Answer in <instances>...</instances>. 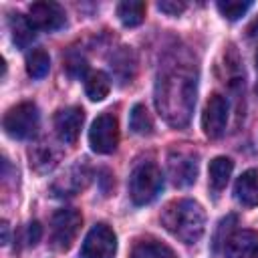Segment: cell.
<instances>
[{"label": "cell", "mask_w": 258, "mask_h": 258, "mask_svg": "<svg viewBox=\"0 0 258 258\" xmlns=\"http://www.w3.org/2000/svg\"><path fill=\"white\" fill-rule=\"evenodd\" d=\"M28 20H30V24L36 30L52 32V30H58V28L64 26L67 14H64V10H62L60 4L42 0V2L30 4V8H28Z\"/></svg>", "instance_id": "obj_10"}, {"label": "cell", "mask_w": 258, "mask_h": 258, "mask_svg": "<svg viewBox=\"0 0 258 258\" xmlns=\"http://www.w3.org/2000/svg\"><path fill=\"white\" fill-rule=\"evenodd\" d=\"M119 143V125L111 113H101L89 129V145L95 153H113Z\"/></svg>", "instance_id": "obj_7"}, {"label": "cell", "mask_w": 258, "mask_h": 258, "mask_svg": "<svg viewBox=\"0 0 258 258\" xmlns=\"http://www.w3.org/2000/svg\"><path fill=\"white\" fill-rule=\"evenodd\" d=\"M155 105L171 127H185L196 105V73L187 64H169L157 79Z\"/></svg>", "instance_id": "obj_1"}, {"label": "cell", "mask_w": 258, "mask_h": 258, "mask_svg": "<svg viewBox=\"0 0 258 258\" xmlns=\"http://www.w3.org/2000/svg\"><path fill=\"white\" fill-rule=\"evenodd\" d=\"M111 91V81L103 71H95L85 81V93L91 101H103Z\"/></svg>", "instance_id": "obj_18"}, {"label": "cell", "mask_w": 258, "mask_h": 258, "mask_svg": "<svg viewBox=\"0 0 258 258\" xmlns=\"http://www.w3.org/2000/svg\"><path fill=\"white\" fill-rule=\"evenodd\" d=\"M234 196L242 206H258V169H248L236 179Z\"/></svg>", "instance_id": "obj_14"}, {"label": "cell", "mask_w": 258, "mask_h": 258, "mask_svg": "<svg viewBox=\"0 0 258 258\" xmlns=\"http://www.w3.org/2000/svg\"><path fill=\"white\" fill-rule=\"evenodd\" d=\"M252 8V2L248 0H220L218 2V10L224 18L228 20H238L242 18L248 10Z\"/></svg>", "instance_id": "obj_23"}, {"label": "cell", "mask_w": 258, "mask_h": 258, "mask_svg": "<svg viewBox=\"0 0 258 258\" xmlns=\"http://www.w3.org/2000/svg\"><path fill=\"white\" fill-rule=\"evenodd\" d=\"M258 234L252 230H238L224 242V258H256Z\"/></svg>", "instance_id": "obj_13"}, {"label": "cell", "mask_w": 258, "mask_h": 258, "mask_svg": "<svg viewBox=\"0 0 258 258\" xmlns=\"http://www.w3.org/2000/svg\"><path fill=\"white\" fill-rule=\"evenodd\" d=\"M256 71H258V52H256Z\"/></svg>", "instance_id": "obj_28"}, {"label": "cell", "mask_w": 258, "mask_h": 258, "mask_svg": "<svg viewBox=\"0 0 258 258\" xmlns=\"http://www.w3.org/2000/svg\"><path fill=\"white\" fill-rule=\"evenodd\" d=\"M2 244H8V224L2 222Z\"/></svg>", "instance_id": "obj_27"}, {"label": "cell", "mask_w": 258, "mask_h": 258, "mask_svg": "<svg viewBox=\"0 0 258 258\" xmlns=\"http://www.w3.org/2000/svg\"><path fill=\"white\" fill-rule=\"evenodd\" d=\"M232 171H234V161H232L230 157H224V155L214 157V159L210 161V167H208L210 187H212L214 191L224 189L226 183H228V179H230V175H232Z\"/></svg>", "instance_id": "obj_15"}, {"label": "cell", "mask_w": 258, "mask_h": 258, "mask_svg": "<svg viewBox=\"0 0 258 258\" xmlns=\"http://www.w3.org/2000/svg\"><path fill=\"white\" fill-rule=\"evenodd\" d=\"M117 252V236L107 224H95L83 240L79 258H113Z\"/></svg>", "instance_id": "obj_6"}, {"label": "cell", "mask_w": 258, "mask_h": 258, "mask_svg": "<svg viewBox=\"0 0 258 258\" xmlns=\"http://www.w3.org/2000/svg\"><path fill=\"white\" fill-rule=\"evenodd\" d=\"M83 216L75 208H62L56 210L50 220V244L54 250H69L81 230Z\"/></svg>", "instance_id": "obj_5"}, {"label": "cell", "mask_w": 258, "mask_h": 258, "mask_svg": "<svg viewBox=\"0 0 258 258\" xmlns=\"http://www.w3.org/2000/svg\"><path fill=\"white\" fill-rule=\"evenodd\" d=\"M157 8L169 16H179L183 10H185V4L183 2H177V0H161L157 4Z\"/></svg>", "instance_id": "obj_24"}, {"label": "cell", "mask_w": 258, "mask_h": 258, "mask_svg": "<svg viewBox=\"0 0 258 258\" xmlns=\"http://www.w3.org/2000/svg\"><path fill=\"white\" fill-rule=\"evenodd\" d=\"M198 153L189 149H173L167 155V173L177 187H187L198 177Z\"/></svg>", "instance_id": "obj_8"}, {"label": "cell", "mask_w": 258, "mask_h": 258, "mask_svg": "<svg viewBox=\"0 0 258 258\" xmlns=\"http://www.w3.org/2000/svg\"><path fill=\"white\" fill-rule=\"evenodd\" d=\"M129 127L137 135H149L153 131V121H151V115L145 109V105H141V103L133 105L131 115H129Z\"/></svg>", "instance_id": "obj_22"}, {"label": "cell", "mask_w": 258, "mask_h": 258, "mask_svg": "<svg viewBox=\"0 0 258 258\" xmlns=\"http://www.w3.org/2000/svg\"><path fill=\"white\" fill-rule=\"evenodd\" d=\"M40 236H42L40 224H38V222H30L28 228H26V242H28L30 246H34V244L40 240Z\"/></svg>", "instance_id": "obj_25"}, {"label": "cell", "mask_w": 258, "mask_h": 258, "mask_svg": "<svg viewBox=\"0 0 258 258\" xmlns=\"http://www.w3.org/2000/svg\"><path fill=\"white\" fill-rule=\"evenodd\" d=\"M161 224L183 244H196L206 232V212L194 200H173L163 208Z\"/></svg>", "instance_id": "obj_2"}, {"label": "cell", "mask_w": 258, "mask_h": 258, "mask_svg": "<svg viewBox=\"0 0 258 258\" xmlns=\"http://www.w3.org/2000/svg\"><path fill=\"white\" fill-rule=\"evenodd\" d=\"M228 115H230V103L224 95L214 93L204 109L202 115V129L206 133V137L210 139H218L224 135L226 125H228Z\"/></svg>", "instance_id": "obj_9"}, {"label": "cell", "mask_w": 258, "mask_h": 258, "mask_svg": "<svg viewBox=\"0 0 258 258\" xmlns=\"http://www.w3.org/2000/svg\"><path fill=\"white\" fill-rule=\"evenodd\" d=\"M85 113L81 107H64L54 115V131L58 139L67 145H73L81 133Z\"/></svg>", "instance_id": "obj_12"}, {"label": "cell", "mask_w": 258, "mask_h": 258, "mask_svg": "<svg viewBox=\"0 0 258 258\" xmlns=\"http://www.w3.org/2000/svg\"><path fill=\"white\" fill-rule=\"evenodd\" d=\"M131 258H177V256L163 242L153 240V238H145V240H139L133 246Z\"/></svg>", "instance_id": "obj_16"}, {"label": "cell", "mask_w": 258, "mask_h": 258, "mask_svg": "<svg viewBox=\"0 0 258 258\" xmlns=\"http://www.w3.org/2000/svg\"><path fill=\"white\" fill-rule=\"evenodd\" d=\"M89 169L85 163H75L71 165L62 175H58L52 185H50V191L56 196V198H71L75 194H79L81 189L87 187L89 183Z\"/></svg>", "instance_id": "obj_11"}, {"label": "cell", "mask_w": 258, "mask_h": 258, "mask_svg": "<svg viewBox=\"0 0 258 258\" xmlns=\"http://www.w3.org/2000/svg\"><path fill=\"white\" fill-rule=\"evenodd\" d=\"M34 30L36 28L30 24L28 16H22V14L12 16V40L18 48H24L34 40V34H36Z\"/></svg>", "instance_id": "obj_19"}, {"label": "cell", "mask_w": 258, "mask_h": 258, "mask_svg": "<svg viewBox=\"0 0 258 258\" xmlns=\"http://www.w3.org/2000/svg\"><path fill=\"white\" fill-rule=\"evenodd\" d=\"M56 159H58V153L46 143H38V145H34V149H30V163L38 171H46V169L54 167Z\"/></svg>", "instance_id": "obj_20"}, {"label": "cell", "mask_w": 258, "mask_h": 258, "mask_svg": "<svg viewBox=\"0 0 258 258\" xmlns=\"http://www.w3.org/2000/svg\"><path fill=\"white\" fill-rule=\"evenodd\" d=\"M145 2L141 0H125L117 6V16L125 26H137L145 18Z\"/></svg>", "instance_id": "obj_17"}, {"label": "cell", "mask_w": 258, "mask_h": 258, "mask_svg": "<svg viewBox=\"0 0 258 258\" xmlns=\"http://www.w3.org/2000/svg\"><path fill=\"white\" fill-rule=\"evenodd\" d=\"M50 69V58H48V52L42 50V48H34L32 52H28L26 56V73L32 77V79H42L46 77Z\"/></svg>", "instance_id": "obj_21"}, {"label": "cell", "mask_w": 258, "mask_h": 258, "mask_svg": "<svg viewBox=\"0 0 258 258\" xmlns=\"http://www.w3.org/2000/svg\"><path fill=\"white\" fill-rule=\"evenodd\" d=\"M248 36L254 38V40H258V16L248 24Z\"/></svg>", "instance_id": "obj_26"}, {"label": "cell", "mask_w": 258, "mask_h": 258, "mask_svg": "<svg viewBox=\"0 0 258 258\" xmlns=\"http://www.w3.org/2000/svg\"><path fill=\"white\" fill-rule=\"evenodd\" d=\"M38 123H40V113L38 107L30 101L18 103L14 107H10L4 115V131L12 137V139H28L38 131Z\"/></svg>", "instance_id": "obj_4"}, {"label": "cell", "mask_w": 258, "mask_h": 258, "mask_svg": "<svg viewBox=\"0 0 258 258\" xmlns=\"http://www.w3.org/2000/svg\"><path fill=\"white\" fill-rule=\"evenodd\" d=\"M161 187H163V175H161V169L155 163L143 161L131 171L129 196H131V202L135 206L151 204L159 196Z\"/></svg>", "instance_id": "obj_3"}]
</instances>
